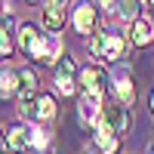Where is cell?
<instances>
[{
    "instance_id": "obj_1",
    "label": "cell",
    "mask_w": 154,
    "mask_h": 154,
    "mask_svg": "<svg viewBox=\"0 0 154 154\" xmlns=\"http://www.w3.org/2000/svg\"><path fill=\"white\" fill-rule=\"evenodd\" d=\"M25 53H28L31 59H37V62H43V65H56V62H59V56H62V40H59L56 34H49V37L37 34Z\"/></svg>"
},
{
    "instance_id": "obj_2",
    "label": "cell",
    "mask_w": 154,
    "mask_h": 154,
    "mask_svg": "<svg viewBox=\"0 0 154 154\" xmlns=\"http://www.w3.org/2000/svg\"><path fill=\"white\" fill-rule=\"evenodd\" d=\"M111 96L120 102L123 108H130L133 102H136V80H133V74L130 68H114L111 71Z\"/></svg>"
},
{
    "instance_id": "obj_3",
    "label": "cell",
    "mask_w": 154,
    "mask_h": 154,
    "mask_svg": "<svg viewBox=\"0 0 154 154\" xmlns=\"http://www.w3.org/2000/svg\"><path fill=\"white\" fill-rule=\"evenodd\" d=\"M80 86H83V93L105 99V93L111 89V74L102 68V65H86L80 71Z\"/></svg>"
},
{
    "instance_id": "obj_4",
    "label": "cell",
    "mask_w": 154,
    "mask_h": 154,
    "mask_svg": "<svg viewBox=\"0 0 154 154\" xmlns=\"http://www.w3.org/2000/svg\"><path fill=\"white\" fill-rule=\"evenodd\" d=\"M74 74H77V68H74V59H71V56H65L62 62H56V71H53L56 93H62V96H74V93H77Z\"/></svg>"
},
{
    "instance_id": "obj_5",
    "label": "cell",
    "mask_w": 154,
    "mask_h": 154,
    "mask_svg": "<svg viewBox=\"0 0 154 154\" xmlns=\"http://www.w3.org/2000/svg\"><path fill=\"white\" fill-rule=\"evenodd\" d=\"M77 120H80V126H96L102 120V99L83 93L77 102Z\"/></svg>"
},
{
    "instance_id": "obj_6",
    "label": "cell",
    "mask_w": 154,
    "mask_h": 154,
    "mask_svg": "<svg viewBox=\"0 0 154 154\" xmlns=\"http://www.w3.org/2000/svg\"><path fill=\"white\" fill-rule=\"evenodd\" d=\"M74 28H77V34H86V37L99 28V12H96L93 3H77V9H74Z\"/></svg>"
},
{
    "instance_id": "obj_7",
    "label": "cell",
    "mask_w": 154,
    "mask_h": 154,
    "mask_svg": "<svg viewBox=\"0 0 154 154\" xmlns=\"http://www.w3.org/2000/svg\"><path fill=\"white\" fill-rule=\"evenodd\" d=\"M102 123H105L108 130H114L117 136H123L126 130H130V114H126V108L117 102V105H111V108L102 111Z\"/></svg>"
},
{
    "instance_id": "obj_8",
    "label": "cell",
    "mask_w": 154,
    "mask_h": 154,
    "mask_svg": "<svg viewBox=\"0 0 154 154\" xmlns=\"http://www.w3.org/2000/svg\"><path fill=\"white\" fill-rule=\"evenodd\" d=\"M93 142H96V148L102 151V154H117V148H120V136L114 133V130H108L105 123H96V136H93Z\"/></svg>"
},
{
    "instance_id": "obj_9",
    "label": "cell",
    "mask_w": 154,
    "mask_h": 154,
    "mask_svg": "<svg viewBox=\"0 0 154 154\" xmlns=\"http://www.w3.org/2000/svg\"><path fill=\"white\" fill-rule=\"evenodd\" d=\"M130 43L133 46H148L151 40H154V22H148V19H133L130 22Z\"/></svg>"
},
{
    "instance_id": "obj_10",
    "label": "cell",
    "mask_w": 154,
    "mask_h": 154,
    "mask_svg": "<svg viewBox=\"0 0 154 154\" xmlns=\"http://www.w3.org/2000/svg\"><path fill=\"white\" fill-rule=\"evenodd\" d=\"M123 56H126V40H123V34H117V31H108L105 59H108V62H120Z\"/></svg>"
},
{
    "instance_id": "obj_11",
    "label": "cell",
    "mask_w": 154,
    "mask_h": 154,
    "mask_svg": "<svg viewBox=\"0 0 154 154\" xmlns=\"http://www.w3.org/2000/svg\"><path fill=\"white\" fill-rule=\"evenodd\" d=\"M19 96V71L3 68L0 71V99H12Z\"/></svg>"
},
{
    "instance_id": "obj_12",
    "label": "cell",
    "mask_w": 154,
    "mask_h": 154,
    "mask_svg": "<svg viewBox=\"0 0 154 154\" xmlns=\"http://www.w3.org/2000/svg\"><path fill=\"white\" fill-rule=\"evenodd\" d=\"M12 49H16V40H12V25L9 16H0V59H9Z\"/></svg>"
},
{
    "instance_id": "obj_13",
    "label": "cell",
    "mask_w": 154,
    "mask_h": 154,
    "mask_svg": "<svg viewBox=\"0 0 154 154\" xmlns=\"http://www.w3.org/2000/svg\"><path fill=\"white\" fill-rule=\"evenodd\" d=\"M40 25H43V31H49V34H62V28H65V12H59V9H53V6H46Z\"/></svg>"
},
{
    "instance_id": "obj_14",
    "label": "cell",
    "mask_w": 154,
    "mask_h": 154,
    "mask_svg": "<svg viewBox=\"0 0 154 154\" xmlns=\"http://www.w3.org/2000/svg\"><path fill=\"white\" fill-rule=\"evenodd\" d=\"M6 145L16 148V151H25V148H28V126H22V123L9 126V130H6Z\"/></svg>"
},
{
    "instance_id": "obj_15",
    "label": "cell",
    "mask_w": 154,
    "mask_h": 154,
    "mask_svg": "<svg viewBox=\"0 0 154 154\" xmlns=\"http://www.w3.org/2000/svg\"><path fill=\"white\" fill-rule=\"evenodd\" d=\"M56 99L53 96H46V93H40V96H37V117H40V120H53L56 117Z\"/></svg>"
},
{
    "instance_id": "obj_16",
    "label": "cell",
    "mask_w": 154,
    "mask_h": 154,
    "mask_svg": "<svg viewBox=\"0 0 154 154\" xmlns=\"http://www.w3.org/2000/svg\"><path fill=\"white\" fill-rule=\"evenodd\" d=\"M105 43H108V31H93L89 34V56H96V59H105Z\"/></svg>"
},
{
    "instance_id": "obj_17",
    "label": "cell",
    "mask_w": 154,
    "mask_h": 154,
    "mask_svg": "<svg viewBox=\"0 0 154 154\" xmlns=\"http://www.w3.org/2000/svg\"><path fill=\"white\" fill-rule=\"evenodd\" d=\"M46 145H49V133H46V130H37V126H34V130H28V148L43 151Z\"/></svg>"
},
{
    "instance_id": "obj_18",
    "label": "cell",
    "mask_w": 154,
    "mask_h": 154,
    "mask_svg": "<svg viewBox=\"0 0 154 154\" xmlns=\"http://www.w3.org/2000/svg\"><path fill=\"white\" fill-rule=\"evenodd\" d=\"M117 12H120V19H123V22H133V19H139V0H120Z\"/></svg>"
},
{
    "instance_id": "obj_19",
    "label": "cell",
    "mask_w": 154,
    "mask_h": 154,
    "mask_svg": "<svg viewBox=\"0 0 154 154\" xmlns=\"http://www.w3.org/2000/svg\"><path fill=\"white\" fill-rule=\"evenodd\" d=\"M37 34H40V31H37L31 22H28V25H22V28H19V46H22V49H28V46H31V40H34Z\"/></svg>"
},
{
    "instance_id": "obj_20",
    "label": "cell",
    "mask_w": 154,
    "mask_h": 154,
    "mask_svg": "<svg viewBox=\"0 0 154 154\" xmlns=\"http://www.w3.org/2000/svg\"><path fill=\"white\" fill-rule=\"evenodd\" d=\"M46 6H53V9H59V12H65V6H68V0H49Z\"/></svg>"
},
{
    "instance_id": "obj_21",
    "label": "cell",
    "mask_w": 154,
    "mask_h": 154,
    "mask_svg": "<svg viewBox=\"0 0 154 154\" xmlns=\"http://www.w3.org/2000/svg\"><path fill=\"white\" fill-rule=\"evenodd\" d=\"M12 6H9V0H0V16H9Z\"/></svg>"
},
{
    "instance_id": "obj_22",
    "label": "cell",
    "mask_w": 154,
    "mask_h": 154,
    "mask_svg": "<svg viewBox=\"0 0 154 154\" xmlns=\"http://www.w3.org/2000/svg\"><path fill=\"white\" fill-rule=\"evenodd\" d=\"M102 6H105V9H117L120 0H102Z\"/></svg>"
},
{
    "instance_id": "obj_23",
    "label": "cell",
    "mask_w": 154,
    "mask_h": 154,
    "mask_svg": "<svg viewBox=\"0 0 154 154\" xmlns=\"http://www.w3.org/2000/svg\"><path fill=\"white\" fill-rule=\"evenodd\" d=\"M0 154H19V151H16V148H9V145H6V148H0Z\"/></svg>"
},
{
    "instance_id": "obj_24",
    "label": "cell",
    "mask_w": 154,
    "mask_h": 154,
    "mask_svg": "<svg viewBox=\"0 0 154 154\" xmlns=\"http://www.w3.org/2000/svg\"><path fill=\"white\" fill-rule=\"evenodd\" d=\"M151 114H154V93H151Z\"/></svg>"
},
{
    "instance_id": "obj_25",
    "label": "cell",
    "mask_w": 154,
    "mask_h": 154,
    "mask_svg": "<svg viewBox=\"0 0 154 154\" xmlns=\"http://www.w3.org/2000/svg\"><path fill=\"white\" fill-rule=\"evenodd\" d=\"M28 154H40V151H37V148H31V151H28Z\"/></svg>"
},
{
    "instance_id": "obj_26",
    "label": "cell",
    "mask_w": 154,
    "mask_h": 154,
    "mask_svg": "<svg viewBox=\"0 0 154 154\" xmlns=\"http://www.w3.org/2000/svg\"><path fill=\"white\" fill-rule=\"evenodd\" d=\"M86 154H102V151H86Z\"/></svg>"
},
{
    "instance_id": "obj_27",
    "label": "cell",
    "mask_w": 154,
    "mask_h": 154,
    "mask_svg": "<svg viewBox=\"0 0 154 154\" xmlns=\"http://www.w3.org/2000/svg\"><path fill=\"white\" fill-rule=\"evenodd\" d=\"M151 154H154V142H151Z\"/></svg>"
},
{
    "instance_id": "obj_28",
    "label": "cell",
    "mask_w": 154,
    "mask_h": 154,
    "mask_svg": "<svg viewBox=\"0 0 154 154\" xmlns=\"http://www.w3.org/2000/svg\"><path fill=\"white\" fill-rule=\"evenodd\" d=\"M151 9H154V0H151Z\"/></svg>"
},
{
    "instance_id": "obj_29",
    "label": "cell",
    "mask_w": 154,
    "mask_h": 154,
    "mask_svg": "<svg viewBox=\"0 0 154 154\" xmlns=\"http://www.w3.org/2000/svg\"><path fill=\"white\" fill-rule=\"evenodd\" d=\"M31 3H34V0H31Z\"/></svg>"
}]
</instances>
